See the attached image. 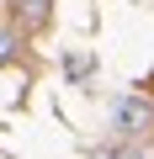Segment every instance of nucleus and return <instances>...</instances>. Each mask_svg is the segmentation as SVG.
<instances>
[{
  "instance_id": "nucleus-1",
  "label": "nucleus",
  "mask_w": 154,
  "mask_h": 159,
  "mask_svg": "<svg viewBox=\"0 0 154 159\" xmlns=\"http://www.w3.org/2000/svg\"><path fill=\"white\" fill-rule=\"evenodd\" d=\"M149 117H154V106H149L143 96H122V101L112 106V122H117V133H143V127H149Z\"/></svg>"
},
{
  "instance_id": "nucleus-2",
  "label": "nucleus",
  "mask_w": 154,
  "mask_h": 159,
  "mask_svg": "<svg viewBox=\"0 0 154 159\" xmlns=\"http://www.w3.org/2000/svg\"><path fill=\"white\" fill-rule=\"evenodd\" d=\"M16 16H21V21H32V27H37V21H43V16H48V0H16Z\"/></svg>"
},
{
  "instance_id": "nucleus-3",
  "label": "nucleus",
  "mask_w": 154,
  "mask_h": 159,
  "mask_svg": "<svg viewBox=\"0 0 154 159\" xmlns=\"http://www.w3.org/2000/svg\"><path fill=\"white\" fill-rule=\"evenodd\" d=\"M11 53H16V37H11L6 27H0V58H11Z\"/></svg>"
},
{
  "instance_id": "nucleus-4",
  "label": "nucleus",
  "mask_w": 154,
  "mask_h": 159,
  "mask_svg": "<svg viewBox=\"0 0 154 159\" xmlns=\"http://www.w3.org/2000/svg\"><path fill=\"white\" fill-rule=\"evenodd\" d=\"M106 159H138L133 148H106Z\"/></svg>"
}]
</instances>
